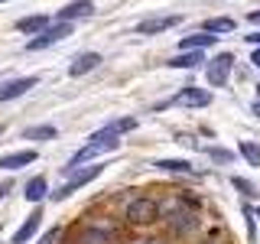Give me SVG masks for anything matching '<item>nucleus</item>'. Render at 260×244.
Here are the masks:
<instances>
[{
  "label": "nucleus",
  "instance_id": "nucleus-14",
  "mask_svg": "<svg viewBox=\"0 0 260 244\" xmlns=\"http://www.w3.org/2000/svg\"><path fill=\"white\" fill-rule=\"evenodd\" d=\"M98 65H101V55H98V52H81L78 59L69 65V75H75V78H78V75H85V72L98 69Z\"/></svg>",
  "mask_w": 260,
  "mask_h": 244
},
{
  "label": "nucleus",
  "instance_id": "nucleus-25",
  "mask_svg": "<svg viewBox=\"0 0 260 244\" xmlns=\"http://www.w3.org/2000/svg\"><path fill=\"white\" fill-rule=\"evenodd\" d=\"M234 189H241L244 195H257V192H254V186H250L247 179H234Z\"/></svg>",
  "mask_w": 260,
  "mask_h": 244
},
{
  "label": "nucleus",
  "instance_id": "nucleus-31",
  "mask_svg": "<svg viewBox=\"0 0 260 244\" xmlns=\"http://www.w3.org/2000/svg\"><path fill=\"white\" fill-rule=\"evenodd\" d=\"M254 114H257V117H260V101H254Z\"/></svg>",
  "mask_w": 260,
  "mask_h": 244
},
{
  "label": "nucleus",
  "instance_id": "nucleus-23",
  "mask_svg": "<svg viewBox=\"0 0 260 244\" xmlns=\"http://www.w3.org/2000/svg\"><path fill=\"white\" fill-rule=\"evenodd\" d=\"M137 127V120L134 117H124V120H111V124H108V130H114V134H124V130H134Z\"/></svg>",
  "mask_w": 260,
  "mask_h": 244
},
{
  "label": "nucleus",
  "instance_id": "nucleus-27",
  "mask_svg": "<svg viewBox=\"0 0 260 244\" xmlns=\"http://www.w3.org/2000/svg\"><path fill=\"white\" fill-rule=\"evenodd\" d=\"M247 20H250V23H254V26H260V10H254V13H250V16H247Z\"/></svg>",
  "mask_w": 260,
  "mask_h": 244
},
{
  "label": "nucleus",
  "instance_id": "nucleus-33",
  "mask_svg": "<svg viewBox=\"0 0 260 244\" xmlns=\"http://www.w3.org/2000/svg\"><path fill=\"white\" fill-rule=\"evenodd\" d=\"M205 244H215V241H205Z\"/></svg>",
  "mask_w": 260,
  "mask_h": 244
},
{
  "label": "nucleus",
  "instance_id": "nucleus-26",
  "mask_svg": "<svg viewBox=\"0 0 260 244\" xmlns=\"http://www.w3.org/2000/svg\"><path fill=\"white\" fill-rule=\"evenodd\" d=\"M59 234H62L59 228H52V231H46L43 238H39V244H55V241H59Z\"/></svg>",
  "mask_w": 260,
  "mask_h": 244
},
{
  "label": "nucleus",
  "instance_id": "nucleus-6",
  "mask_svg": "<svg viewBox=\"0 0 260 244\" xmlns=\"http://www.w3.org/2000/svg\"><path fill=\"white\" fill-rule=\"evenodd\" d=\"M231 65H234V55H231V52H218L215 59H211V62L205 65V78H208V85H215V88L228 85Z\"/></svg>",
  "mask_w": 260,
  "mask_h": 244
},
{
  "label": "nucleus",
  "instance_id": "nucleus-19",
  "mask_svg": "<svg viewBox=\"0 0 260 244\" xmlns=\"http://www.w3.org/2000/svg\"><path fill=\"white\" fill-rule=\"evenodd\" d=\"M111 238H114V234H108V231H101V228H94V225H88L85 231H81V238H78V244H111Z\"/></svg>",
  "mask_w": 260,
  "mask_h": 244
},
{
  "label": "nucleus",
  "instance_id": "nucleus-16",
  "mask_svg": "<svg viewBox=\"0 0 260 244\" xmlns=\"http://www.w3.org/2000/svg\"><path fill=\"white\" fill-rule=\"evenodd\" d=\"M156 169H166V173H182V176H199L195 173V166L189 160H156L153 163Z\"/></svg>",
  "mask_w": 260,
  "mask_h": 244
},
{
  "label": "nucleus",
  "instance_id": "nucleus-18",
  "mask_svg": "<svg viewBox=\"0 0 260 244\" xmlns=\"http://www.w3.org/2000/svg\"><path fill=\"white\" fill-rule=\"evenodd\" d=\"M231 29H234L231 16H211V20L202 23V33H211V36H215V33H231Z\"/></svg>",
  "mask_w": 260,
  "mask_h": 244
},
{
  "label": "nucleus",
  "instance_id": "nucleus-34",
  "mask_svg": "<svg viewBox=\"0 0 260 244\" xmlns=\"http://www.w3.org/2000/svg\"><path fill=\"white\" fill-rule=\"evenodd\" d=\"M0 4H7V0H0Z\"/></svg>",
  "mask_w": 260,
  "mask_h": 244
},
{
  "label": "nucleus",
  "instance_id": "nucleus-28",
  "mask_svg": "<svg viewBox=\"0 0 260 244\" xmlns=\"http://www.w3.org/2000/svg\"><path fill=\"white\" fill-rule=\"evenodd\" d=\"M7 192H10V182H0V199H4Z\"/></svg>",
  "mask_w": 260,
  "mask_h": 244
},
{
  "label": "nucleus",
  "instance_id": "nucleus-3",
  "mask_svg": "<svg viewBox=\"0 0 260 244\" xmlns=\"http://www.w3.org/2000/svg\"><path fill=\"white\" fill-rule=\"evenodd\" d=\"M124 218L130 225H153L159 218V202L156 199H146V195H137V199L127 202Z\"/></svg>",
  "mask_w": 260,
  "mask_h": 244
},
{
  "label": "nucleus",
  "instance_id": "nucleus-12",
  "mask_svg": "<svg viewBox=\"0 0 260 244\" xmlns=\"http://www.w3.org/2000/svg\"><path fill=\"white\" fill-rule=\"evenodd\" d=\"M29 163H36V150H16L0 157V169H20V166H29Z\"/></svg>",
  "mask_w": 260,
  "mask_h": 244
},
{
  "label": "nucleus",
  "instance_id": "nucleus-29",
  "mask_svg": "<svg viewBox=\"0 0 260 244\" xmlns=\"http://www.w3.org/2000/svg\"><path fill=\"white\" fill-rule=\"evenodd\" d=\"M250 62H254V65H257V69H260V49H257V52H254V55H250Z\"/></svg>",
  "mask_w": 260,
  "mask_h": 244
},
{
  "label": "nucleus",
  "instance_id": "nucleus-21",
  "mask_svg": "<svg viewBox=\"0 0 260 244\" xmlns=\"http://www.w3.org/2000/svg\"><path fill=\"white\" fill-rule=\"evenodd\" d=\"M199 62H202V52H182V55H176V59H169L173 69H195Z\"/></svg>",
  "mask_w": 260,
  "mask_h": 244
},
{
  "label": "nucleus",
  "instance_id": "nucleus-11",
  "mask_svg": "<svg viewBox=\"0 0 260 244\" xmlns=\"http://www.w3.org/2000/svg\"><path fill=\"white\" fill-rule=\"evenodd\" d=\"M91 13H94V4H91V0H75V4L62 7V10L55 13V20H62V23H72L75 16L81 20V16H91Z\"/></svg>",
  "mask_w": 260,
  "mask_h": 244
},
{
  "label": "nucleus",
  "instance_id": "nucleus-24",
  "mask_svg": "<svg viewBox=\"0 0 260 244\" xmlns=\"http://www.w3.org/2000/svg\"><path fill=\"white\" fill-rule=\"evenodd\" d=\"M208 157H211V160H218V163H231V160H234V153H228V150H208Z\"/></svg>",
  "mask_w": 260,
  "mask_h": 244
},
{
  "label": "nucleus",
  "instance_id": "nucleus-15",
  "mask_svg": "<svg viewBox=\"0 0 260 244\" xmlns=\"http://www.w3.org/2000/svg\"><path fill=\"white\" fill-rule=\"evenodd\" d=\"M49 23H52V20H49L46 13H36V16H23V20H16V29L26 33V36H32V33H43Z\"/></svg>",
  "mask_w": 260,
  "mask_h": 244
},
{
  "label": "nucleus",
  "instance_id": "nucleus-13",
  "mask_svg": "<svg viewBox=\"0 0 260 244\" xmlns=\"http://www.w3.org/2000/svg\"><path fill=\"white\" fill-rule=\"evenodd\" d=\"M218 36H211V33H195V36H182V43L179 49H185V52H202L205 46H215Z\"/></svg>",
  "mask_w": 260,
  "mask_h": 244
},
{
  "label": "nucleus",
  "instance_id": "nucleus-5",
  "mask_svg": "<svg viewBox=\"0 0 260 244\" xmlns=\"http://www.w3.org/2000/svg\"><path fill=\"white\" fill-rule=\"evenodd\" d=\"M65 36H72V23H62V20H55V26L49 23V26L39 33L36 39H29L26 49L29 52H39V49H46V46H52V43H62Z\"/></svg>",
  "mask_w": 260,
  "mask_h": 244
},
{
  "label": "nucleus",
  "instance_id": "nucleus-7",
  "mask_svg": "<svg viewBox=\"0 0 260 244\" xmlns=\"http://www.w3.org/2000/svg\"><path fill=\"white\" fill-rule=\"evenodd\" d=\"M169 104H182V108H208V104H211V95L205 92V88H192V85H185Z\"/></svg>",
  "mask_w": 260,
  "mask_h": 244
},
{
  "label": "nucleus",
  "instance_id": "nucleus-4",
  "mask_svg": "<svg viewBox=\"0 0 260 244\" xmlns=\"http://www.w3.org/2000/svg\"><path fill=\"white\" fill-rule=\"evenodd\" d=\"M101 173H104V166H81V169H69V182H65L59 192H52V199H55V202H62L65 195H72L75 189H81V186H88L91 179H98Z\"/></svg>",
  "mask_w": 260,
  "mask_h": 244
},
{
  "label": "nucleus",
  "instance_id": "nucleus-9",
  "mask_svg": "<svg viewBox=\"0 0 260 244\" xmlns=\"http://www.w3.org/2000/svg\"><path fill=\"white\" fill-rule=\"evenodd\" d=\"M176 23H179V16H153V20L137 23L134 33H137V36H153V33H162V29L176 26Z\"/></svg>",
  "mask_w": 260,
  "mask_h": 244
},
{
  "label": "nucleus",
  "instance_id": "nucleus-17",
  "mask_svg": "<svg viewBox=\"0 0 260 244\" xmlns=\"http://www.w3.org/2000/svg\"><path fill=\"white\" fill-rule=\"evenodd\" d=\"M46 192H49V186H46V176H36V179H29V182H26V189H23V195H26V202H43V199H46Z\"/></svg>",
  "mask_w": 260,
  "mask_h": 244
},
{
  "label": "nucleus",
  "instance_id": "nucleus-2",
  "mask_svg": "<svg viewBox=\"0 0 260 244\" xmlns=\"http://www.w3.org/2000/svg\"><path fill=\"white\" fill-rule=\"evenodd\" d=\"M159 215H166V222L169 228H173L176 234H189L199 228V215H195V208L189 205V202H182V199H173L166 208L159 205Z\"/></svg>",
  "mask_w": 260,
  "mask_h": 244
},
{
  "label": "nucleus",
  "instance_id": "nucleus-10",
  "mask_svg": "<svg viewBox=\"0 0 260 244\" xmlns=\"http://www.w3.org/2000/svg\"><path fill=\"white\" fill-rule=\"evenodd\" d=\"M43 225V208H36V211H29L26 215V222H23L20 228H16V234H13V241L10 244H26L32 234H36V228Z\"/></svg>",
  "mask_w": 260,
  "mask_h": 244
},
{
  "label": "nucleus",
  "instance_id": "nucleus-1",
  "mask_svg": "<svg viewBox=\"0 0 260 244\" xmlns=\"http://www.w3.org/2000/svg\"><path fill=\"white\" fill-rule=\"evenodd\" d=\"M120 146V137L114 134V130H98V134L88 137V143L81 146V150H75V157L69 160V166H65V173L69 169H78L81 163H88V160H94V157H104V153H111V150H117Z\"/></svg>",
  "mask_w": 260,
  "mask_h": 244
},
{
  "label": "nucleus",
  "instance_id": "nucleus-8",
  "mask_svg": "<svg viewBox=\"0 0 260 244\" xmlns=\"http://www.w3.org/2000/svg\"><path fill=\"white\" fill-rule=\"evenodd\" d=\"M36 85H39L36 75H29V78H13V81H7V85H0V101H13V98L32 92Z\"/></svg>",
  "mask_w": 260,
  "mask_h": 244
},
{
  "label": "nucleus",
  "instance_id": "nucleus-20",
  "mask_svg": "<svg viewBox=\"0 0 260 244\" xmlns=\"http://www.w3.org/2000/svg\"><path fill=\"white\" fill-rule=\"evenodd\" d=\"M55 127L52 124H39V127H26L23 130V140H52Z\"/></svg>",
  "mask_w": 260,
  "mask_h": 244
},
{
  "label": "nucleus",
  "instance_id": "nucleus-22",
  "mask_svg": "<svg viewBox=\"0 0 260 244\" xmlns=\"http://www.w3.org/2000/svg\"><path fill=\"white\" fill-rule=\"evenodd\" d=\"M241 157L250 163V166H257L260 169V146L254 140H241Z\"/></svg>",
  "mask_w": 260,
  "mask_h": 244
},
{
  "label": "nucleus",
  "instance_id": "nucleus-30",
  "mask_svg": "<svg viewBox=\"0 0 260 244\" xmlns=\"http://www.w3.org/2000/svg\"><path fill=\"white\" fill-rule=\"evenodd\" d=\"M247 39H250L254 46H260V33H254V36H247Z\"/></svg>",
  "mask_w": 260,
  "mask_h": 244
},
{
  "label": "nucleus",
  "instance_id": "nucleus-32",
  "mask_svg": "<svg viewBox=\"0 0 260 244\" xmlns=\"http://www.w3.org/2000/svg\"><path fill=\"white\" fill-rule=\"evenodd\" d=\"M257 95H260V85H257ZM257 101H260V98H257Z\"/></svg>",
  "mask_w": 260,
  "mask_h": 244
}]
</instances>
